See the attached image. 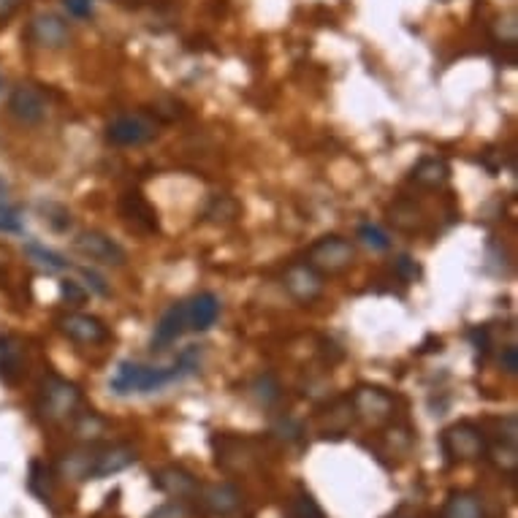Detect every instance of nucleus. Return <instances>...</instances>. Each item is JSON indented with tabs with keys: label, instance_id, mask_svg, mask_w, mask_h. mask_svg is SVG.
Listing matches in <instances>:
<instances>
[{
	"label": "nucleus",
	"instance_id": "f257e3e1",
	"mask_svg": "<svg viewBox=\"0 0 518 518\" xmlns=\"http://www.w3.org/2000/svg\"><path fill=\"white\" fill-rule=\"evenodd\" d=\"M136 459V448L128 442H85L82 448L60 456L57 472L74 481H98L128 470Z\"/></svg>",
	"mask_w": 518,
	"mask_h": 518
},
{
	"label": "nucleus",
	"instance_id": "f03ea898",
	"mask_svg": "<svg viewBox=\"0 0 518 518\" xmlns=\"http://www.w3.org/2000/svg\"><path fill=\"white\" fill-rule=\"evenodd\" d=\"M199 364H202V353L199 347H188L180 353V358L171 364V367H141V364H133V361H122L111 378V391L125 397V394H152V391H161L177 380H185L191 375L199 372Z\"/></svg>",
	"mask_w": 518,
	"mask_h": 518
},
{
	"label": "nucleus",
	"instance_id": "7ed1b4c3",
	"mask_svg": "<svg viewBox=\"0 0 518 518\" xmlns=\"http://www.w3.org/2000/svg\"><path fill=\"white\" fill-rule=\"evenodd\" d=\"M82 413V391L57 372H47L36 397V418L44 426H63Z\"/></svg>",
	"mask_w": 518,
	"mask_h": 518
},
{
	"label": "nucleus",
	"instance_id": "20e7f679",
	"mask_svg": "<svg viewBox=\"0 0 518 518\" xmlns=\"http://www.w3.org/2000/svg\"><path fill=\"white\" fill-rule=\"evenodd\" d=\"M442 453L448 456L451 464H467V461H481L486 459L489 451V437L483 429L472 420H456L442 431Z\"/></svg>",
	"mask_w": 518,
	"mask_h": 518
},
{
	"label": "nucleus",
	"instance_id": "39448f33",
	"mask_svg": "<svg viewBox=\"0 0 518 518\" xmlns=\"http://www.w3.org/2000/svg\"><path fill=\"white\" fill-rule=\"evenodd\" d=\"M214 461L225 472H247L264 456V440L239 437V434H214L212 437Z\"/></svg>",
	"mask_w": 518,
	"mask_h": 518
},
{
	"label": "nucleus",
	"instance_id": "423d86ee",
	"mask_svg": "<svg viewBox=\"0 0 518 518\" xmlns=\"http://www.w3.org/2000/svg\"><path fill=\"white\" fill-rule=\"evenodd\" d=\"M353 261H356L353 242L345 236H337V233L320 236L307 253V264L320 275H339V272L350 269Z\"/></svg>",
	"mask_w": 518,
	"mask_h": 518
},
{
	"label": "nucleus",
	"instance_id": "0eeeda50",
	"mask_svg": "<svg viewBox=\"0 0 518 518\" xmlns=\"http://www.w3.org/2000/svg\"><path fill=\"white\" fill-rule=\"evenodd\" d=\"M161 133V122L150 114H119L109 122L106 139L117 147H141Z\"/></svg>",
	"mask_w": 518,
	"mask_h": 518
},
{
	"label": "nucleus",
	"instance_id": "6e6552de",
	"mask_svg": "<svg viewBox=\"0 0 518 518\" xmlns=\"http://www.w3.org/2000/svg\"><path fill=\"white\" fill-rule=\"evenodd\" d=\"M350 405H353V413L356 418L378 426V423H386L394 418V410H397V402L394 397L380 388V386H358L350 397Z\"/></svg>",
	"mask_w": 518,
	"mask_h": 518
},
{
	"label": "nucleus",
	"instance_id": "1a4fd4ad",
	"mask_svg": "<svg viewBox=\"0 0 518 518\" xmlns=\"http://www.w3.org/2000/svg\"><path fill=\"white\" fill-rule=\"evenodd\" d=\"M152 486L174 497L177 502H196L202 492V481L180 464H166L158 472H152Z\"/></svg>",
	"mask_w": 518,
	"mask_h": 518
},
{
	"label": "nucleus",
	"instance_id": "9d476101",
	"mask_svg": "<svg viewBox=\"0 0 518 518\" xmlns=\"http://www.w3.org/2000/svg\"><path fill=\"white\" fill-rule=\"evenodd\" d=\"M27 41L38 49H66L71 44V25L57 14H38L25 30Z\"/></svg>",
	"mask_w": 518,
	"mask_h": 518
},
{
	"label": "nucleus",
	"instance_id": "9b49d317",
	"mask_svg": "<svg viewBox=\"0 0 518 518\" xmlns=\"http://www.w3.org/2000/svg\"><path fill=\"white\" fill-rule=\"evenodd\" d=\"M283 288L288 291V296L299 305H312L320 299L323 294V275L317 269H312L307 261H294L285 272H283Z\"/></svg>",
	"mask_w": 518,
	"mask_h": 518
},
{
	"label": "nucleus",
	"instance_id": "f8f14e48",
	"mask_svg": "<svg viewBox=\"0 0 518 518\" xmlns=\"http://www.w3.org/2000/svg\"><path fill=\"white\" fill-rule=\"evenodd\" d=\"M8 111L22 125H38L49 114V98L38 85L25 82V85L14 88V93L8 98Z\"/></svg>",
	"mask_w": 518,
	"mask_h": 518
},
{
	"label": "nucleus",
	"instance_id": "ddd939ff",
	"mask_svg": "<svg viewBox=\"0 0 518 518\" xmlns=\"http://www.w3.org/2000/svg\"><path fill=\"white\" fill-rule=\"evenodd\" d=\"M57 328L63 337H68L71 342L77 345H104L106 339L111 337L109 334V326H106L101 317L96 315H88V312H68L63 317H57Z\"/></svg>",
	"mask_w": 518,
	"mask_h": 518
},
{
	"label": "nucleus",
	"instance_id": "4468645a",
	"mask_svg": "<svg viewBox=\"0 0 518 518\" xmlns=\"http://www.w3.org/2000/svg\"><path fill=\"white\" fill-rule=\"evenodd\" d=\"M74 250L96 264H104V266H125L128 261V253L101 231H82L77 239H74Z\"/></svg>",
	"mask_w": 518,
	"mask_h": 518
},
{
	"label": "nucleus",
	"instance_id": "2eb2a0df",
	"mask_svg": "<svg viewBox=\"0 0 518 518\" xmlns=\"http://www.w3.org/2000/svg\"><path fill=\"white\" fill-rule=\"evenodd\" d=\"M196 505H202L209 516L220 518H236L242 513V492L233 483H202L199 500Z\"/></svg>",
	"mask_w": 518,
	"mask_h": 518
},
{
	"label": "nucleus",
	"instance_id": "dca6fc26",
	"mask_svg": "<svg viewBox=\"0 0 518 518\" xmlns=\"http://www.w3.org/2000/svg\"><path fill=\"white\" fill-rule=\"evenodd\" d=\"M27 372V350L25 339L16 334H0V380L5 386H16Z\"/></svg>",
	"mask_w": 518,
	"mask_h": 518
},
{
	"label": "nucleus",
	"instance_id": "f3484780",
	"mask_svg": "<svg viewBox=\"0 0 518 518\" xmlns=\"http://www.w3.org/2000/svg\"><path fill=\"white\" fill-rule=\"evenodd\" d=\"M119 217L128 223V228H133L136 233H158L161 225H158V212L155 207L139 193V191H130L119 199Z\"/></svg>",
	"mask_w": 518,
	"mask_h": 518
},
{
	"label": "nucleus",
	"instance_id": "a211bd4d",
	"mask_svg": "<svg viewBox=\"0 0 518 518\" xmlns=\"http://www.w3.org/2000/svg\"><path fill=\"white\" fill-rule=\"evenodd\" d=\"M188 328V312H185V302H174L169 310L163 312V317L155 326L152 334V350H166L171 342H177Z\"/></svg>",
	"mask_w": 518,
	"mask_h": 518
},
{
	"label": "nucleus",
	"instance_id": "6ab92c4d",
	"mask_svg": "<svg viewBox=\"0 0 518 518\" xmlns=\"http://www.w3.org/2000/svg\"><path fill=\"white\" fill-rule=\"evenodd\" d=\"M353 420H356L353 405H350L347 397H342V399L331 402L326 410H320V415H317V431H320V437L339 440V437H345V431L350 429Z\"/></svg>",
	"mask_w": 518,
	"mask_h": 518
},
{
	"label": "nucleus",
	"instance_id": "aec40b11",
	"mask_svg": "<svg viewBox=\"0 0 518 518\" xmlns=\"http://www.w3.org/2000/svg\"><path fill=\"white\" fill-rule=\"evenodd\" d=\"M57 478L60 475H57L55 467H49L44 461H33L30 464V475H27V489H30V494L38 502H44V505L52 508V502L57 497Z\"/></svg>",
	"mask_w": 518,
	"mask_h": 518
},
{
	"label": "nucleus",
	"instance_id": "412c9836",
	"mask_svg": "<svg viewBox=\"0 0 518 518\" xmlns=\"http://www.w3.org/2000/svg\"><path fill=\"white\" fill-rule=\"evenodd\" d=\"M188 312V328L191 331H209L214 326V320L220 317V299L214 294H199L193 299L185 302Z\"/></svg>",
	"mask_w": 518,
	"mask_h": 518
},
{
	"label": "nucleus",
	"instance_id": "4be33fe9",
	"mask_svg": "<svg viewBox=\"0 0 518 518\" xmlns=\"http://www.w3.org/2000/svg\"><path fill=\"white\" fill-rule=\"evenodd\" d=\"M448 177H451L448 163L442 158H434V155L420 158L410 171V180L420 188H442L448 182Z\"/></svg>",
	"mask_w": 518,
	"mask_h": 518
},
{
	"label": "nucleus",
	"instance_id": "5701e85b",
	"mask_svg": "<svg viewBox=\"0 0 518 518\" xmlns=\"http://www.w3.org/2000/svg\"><path fill=\"white\" fill-rule=\"evenodd\" d=\"M440 518H486L483 502L472 492H451Z\"/></svg>",
	"mask_w": 518,
	"mask_h": 518
},
{
	"label": "nucleus",
	"instance_id": "b1692460",
	"mask_svg": "<svg viewBox=\"0 0 518 518\" xmlns=\"http://www.w3.org/2000/svg\"><path fill=\"white\" fill-rule=\"evenodd\" d=\"M288 518H326V513L310 492L305 486H299L296 494L288 502Z\"/></svg>",
	"mask_w": 518,
	"mask_h": 518
},
{
	"label": "nucleus",
	"instance_id": "393cba45",
	"mask_svg": "<svg viewBox=\"0 0 518 518\" xmlns=\"http://www.w3.org/2000/svg\"><path fill=\"white\" fill-rule=\"evenodd\" d=\"M0 231L3 233H19L22 231V212L11 204L8 188L0 180Z\"/></svg>",
	"mask_w": 518,
	"mask_h": 518
},
{
	"label": "nucleus",
	"instance_id": "a878e982",
	"mask_svg": "<svg viewBox=\"0 0 518 518\" xmlns=\"http://www.w3.org/2000/svg\"><path fill=\"white\" fill-rule=\"evenodd\" d=\"M25 253H27L33 261H38V264H44L47 269H55V272H63V269L71 266L60 253H55V250H49V247H44V244H38V242H27V244H25Z\"/></svg>",
	"mask_w": 518,
	"mask_h": 518
},
{
	"label": "nucleus",
	"instance_id": "bb28decb",
	"mask_svg": "<svg viewBox=\"0 0 518 518\" xmlns=\"http://www.w3.org/2000/svg\"><path fill=\"white\" fill-rule=\"evenodd\" d=\"M253 397L258 399V405L269 408L280 399V383L275 375H261L255 383H253Z\"/></svg>",
	"mask_w": 518,
	"mask_h": 518
},
{
	"label": "nucleus",
	"instance_id": "cd10ccee",
	"mask_svg": "<svg viewBox=\"0 0 518 518\" xmlns=\"http://www.w3.org/2000/svg\"><path fill=\"white\" fill-rule=\"evenodd\" d=\"M236 212H239V204L231 196H214L207 209V217L212 223H228L236 217Z\"/></svg>",
	"mask_w": 518,
	"mask_h": 518
},
{
	"label": "nucleus",
	"instance_id": "c85d7f7f",
	"mask_svg": "<svg viewBox=\"0 0 518 518\" xmlns=\"http://www.w3.org/2000/svg\"><path fill=\"white\" fill-rule=\"evenodd\" d=\"M358 239H361L367 247L380 250V253L391 247V239L386 236V231H383V228H378V225H372V223H364V225L358 228Z\"/></svg>",
	"mask_w": 518,
	"mask_h": 518
},
{
	"label": "nucleus",
	"instance_id": "c756f323",
	"mask_svg": "<svg viewBox=\"0 0 518 518\" xmlns=\"http://www.w3.org/2000/svg\"><path fill=\"white\" fill-rule=\"evenodd\" d=\"M394 272H397V277L405 280V283H415V280L420 277V266L415 264L410 255H399L397 264H394Z\"/></svg>",
	"mask_w": 518,
	"mask_h": 518
},
{
	"label": "nucleus",
	"instance_id": "7c9ffc66",
	"mask_svg": "<svg viewBox=\"0 0 518 518\" xmlns=\"http://www.w3.org/2000/svg\"><path fill=\"white\" fill-rule=\"evenodd\" d=\"M63 5L71 16H79V19L93 16V0H63Z\"/></svg>",
	"mask_w": 518,
	"mask_h": 518
},
{
	"label": "nucleus",
	"instance_id": "2f4dec72",
	"mask_svg": "<svg viewBox=\"0 0 518 518\" xmlns=\"http://www.w3.org/2000/svg\"><path fill=\"white\" fill-rule=\"evenodd\" d=\"M60 294L68 299V305H82L85 302V291L79 288V283H71V280H66V283H60Z\"/></svg>",
	"mask_w": 518,
	"mask_h": 518
},
{
	"label": "nucleus",
	"instance_id": "473e14b6",
	"mask_svg": "<svg viewBox=\"0 0 518 518\" xmlns=\"http://www.w3.org/2000/svg\"><path fill=\"white\" fill-rule=\"evenodd\" d=\"M147 518H188V511L182 502H169V505H161L155 513H150Z\"/></svg>",
	"mask_w": 518,
	"mask_h": 518
},
{
	"label": "nucleus",
	"instance_id": "72a5a7b5",
	"mask_svg": "<svg viewBox=\"0 0 518 518\" xmlns=\"http://www.w3.org/2000/svg\"><path fill=\"white\" fill-rule=\"evenodd\" d=\"M500 367L508 372V375H516L518 372V350L516 345H508L502 353H500Z\"/></svg>",
	"mask_w": 518,
	"mask_h": 518
},
{
	"label": "nucleus",
	"instance_id": "f704fd0d",
	"mask_svg": "<svg viewBox=\"0 0 518 518\" xmlns=\"http://www.w3.org/2000/svg\"><path fill=\"white\" fill-rule=\"evenodd\" d=\"M79 272H82V277L88 280V285H90V288H93L96 294H101V296H106V294H109V285H106V280L101 277V275H96L93 269H79Z\"/></svg>",
	"mask_w": 518,
	"mask_h": 518
},
{
	"label": "nucleus",
	"instance_id": "c9c22d12",
	"mask_svg": "<svg viewBox=\"0 0 518 518\" xmlns=\"http://www.w3.org/2000/svg\"><path fill=\"white\" fill-rule=\"evenodd\" d=\"M25 0H0V25H5L19 8H22Z\"/></svg>",
	"mask_w": 518,
	"mask_h": 518
}]
</instances>
